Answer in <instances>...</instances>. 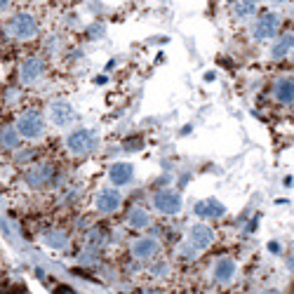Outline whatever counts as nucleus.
Instances as JSON below:
<instances>
[{"instance_id": "nucleus-1", "label": "nucleus", "mask_w": 294, "mask_h": 294, "mask_svg": "<svg viewBox=\"0 0 294 294\" xmlns=\"http://www.w3.org/2000/svg\"><path fill=\"white\" fill-rule=\"evenodd\" d=\"M5 33L14 40H31L38 35V19L29 10L14 12L10 19L5 21Z\"/></svg>"}, {"instance_id": "nucleus-2", "label": "nucleus", "mask_w": 294, "mask_h": 294, "mask_svg": "<svg viewBox=\"0 0 294 294\" xmlns=\"http://www.w3.org/2000/svg\"><path fill=\"white\" fill-rule=\"evenodd\" d=\"M64 146L66 151L71 153V156H87V153H92L97 146H99V132L97 130H90V127H78L73 130L66 141H64Z\"/></svg>"}, {"instance_id": "nucleus-3", "label": "nucleus", "mask_w": 294, "mask_h": 294, "mask_svg": "<svg viewBox=\"0 0 294 294\" xmlns=\"http://www.w3.org/2000/svg\"><path fill=\"white\" fill-rule=\"evenodd\" d=\"M14 127H17V132L21 134V139H40L45 134V118H42L40 111L26 108L24 113H19Z\"/></svg>"}, {"instance_id": "nucleus-4", "label": "nucleus", "mask_w": 294, "mask_h": 294, "mask_svg": "<svg viewBox=\"0 0 294 294\" xmlns=\"http://www.w3.org/2000/svg\"><path fill=\"white\" fill-rule=\"evenodd\" d=\"M24 181H26V186H31V189H35V191L45 189L50 181H54V165L47 163V160L33 163L31 167L24 172Z\"/></svg>"}, {"instance_id": "nucleus-5", "label": "nucleus", "mask_w": 294, "mask_h": 294, "mask_svg": "<svg viewBox=\"0 0 294 294\" xmlns=\"http://www.w3.org/2000/svg\"><path fill=\"white\" fill-rule=\"evenodd\" d=\"M153 207L163 214H179L184 207L181 193L174 189H160L153 193Z\"/></svg>"}, {"instance_id": "nucleus-6", "label": "nucleus", "mask_w": 294, "mask_h": 294, "mask_svg": "<svg viewBox=\"0 0 294 294\" xmlns=\"http://www.w3.org/2000/svg\"><path fill=\"white\" fill-rule=\"evenodd\" d=\"M45 68H47V64H45V59H42L40 54L26 57V59L19 64V83L21 85H33L35 80H40L42 78Z\"/></svg>"}, {"instance_id": "nucleus-7", "label": "nucleus", "mask_w": 294, "mask_h": 294, "mask_svg": "<svg viewBox=\"0 0 294 294\" xmlns=\"http://www.w3.org/2000/svg\"><path fill=\"white\" fill-rule=\"evenodd\" d=\"M123 205V196L120 191L116 189H104L97 193V200H95V207L99 214H113L118 212V207Z\"/></svg>"}, {"instance_id": "nucleus-8", "label": "nucleus", "mask_w": 294, "mask_h": 294, "mask_svg": "<svg viewBox=\"0 0 294 294\" xmlns=\"http://www.w3.org/2000/svg\"><path fill=\"white\" fill-rule=\"evenodd\" d=\"M50 120H52L57 127H66L75 120V111L73 106L68 104L66 99H54L50 104Z\"/></svg>"}, {"instance_id": "nucleus-9", "label": "nucleus", "mask_w": 294, "mask_h": 294, "mask_svg": "<svg viewBox=\"0 0 294 294\" xmlns=\"http://www.w3.org/2000/svg\"><path fill=\"white\" fill-rule=\"evenodd\" d=\"M275 31H278V17L273 12H261L257 24H254V38L266 40V38H273Z\"/></svg>"}, {"instance_id": "nucleus-10", "label": "nucleus", "mask_w": 294, "mask_h": 294, "mask_svg": "<svg viewBox=\"0 0 294 294\" xmlns=\"http://www.w3.org/2000/svg\"><path fill=\"white\" fill-rule=\"evenodd\" d=\"M134 177V165L132 163H113L108 169V181L113 186H127Z\"/></svg>"}, {"instance_id": "nucleus-11", "label": "nucleus", "mask_w": 294, "mask_h": 294, "mask_svg": "<svg viewBox=\"0 0 294 294\" xmlns=\"http://www.w3.org/2000/svg\"><path fill=\"white\" fill-rule=\"evenodd\" d=\"M158 240L156 238H151V235H141L137 240L132 242V254L137 257V259H151V257H156L158 254Z\"/></svg>"}, {"instance_id": "nucleus-12", "label": "nucleus", "mask_w": 294, "mask_h": 294, "mask_svg": "<svg viewBox=\"0 0 294 294\" xmlns=\"http://www.w3.org/2000/svg\"><path fill=\"white\" fill-rule=\"evenodd\" d=\"M189 238L196 247L205 250V247H210L212 242H214V231H212L210 226H205V224H193L189 231Z\"/></svg>"}, {"instance_id": "nucleus-13", "label": "nucleus", "mask_w": 294, "mask_h": 294, "mask_svg": "<svg viewBox=\"0 0 294 294\" xmlns=\"http://www.w3.org/2000/svg\"><path fill=\"white\" fill-rule=\"evenodd\" d=\"M212 273H214V280H217V283H231L233 275H235V261H233L231 257H219V259L214 261Z\"/></svg>"}, {"instance_id": "nucleus-14", "label": "nucleus", "mask_w": 294, "mask_h": 294, "mask_svg": "<svg viewBox=\"0 0 294 294\" xmlns=\"http://www.w3.org/2000/svg\"><path fill=\"white\" fill-rule=\"evenodd\" d=\"M196 214L198 217H202V219H219V217H224L226 214V207L221 205L219 200H205V202H198L196 205Z\"/></svg>"}, {"instance_id": "nucleus-15", "label": "nucleus", "mask_w": 294, "mask_h": 294, "mask_svg": "<svg viewBox=\"0 0 294 294\" xmlns=\"http://www.w3.org/2000/svg\"><path fill=\"white\" fill-rule=\"evenodd\" d=\"M273 97L285 106L294 104V80H287V78L278 80L273 87Z\"/></svg>"}, {"instance_id": "nucleus-16", "label": "nucleus", "mask_w": 294, "mask_h": 294, "mask_svg": "<svg viewBox=\"0 0 294 294\" xmlns=\"http://www.w3.org/2000/svg\"><path fill=\"white\" fill-rule=\"evenodd\" d=\"M148 224H151V214H148L144 207H132V210H130V214H127V226H130V229L141 231V229H146Z\"/></svg>"}, {"instance_id": "nucleus-17", "label": "nucleus", "mask_w": 294, "mask_h": 294, "mask_svg": "<svg viewBox=\"0 0 294 294\" xmlns=\"http://www.w3.org/2000/svg\"><path fill=\"white\" fill-rule=\"evenodd\" d=\"M292 50H294V33H285V35H280V40L273 45L271 57L273 59H283L285 54H290Z\"/></svg>"}, {"instance_id": "nucleus-18", "label": "nucleus", "mask_w": 294, "mask_h": 294, "mask_svg": "<svg viewBox=\"0 0 294 294\" xmlns=\"http://www.w3.org/2000/svg\"><path fill=\"white\" fill-rule=\"evenodd\" d=\"M19 139H21V134L17 132V127L14 125H2V148H7V151L19 148Z\"/></svg>"}, {"instance_id": "nucleus-19", "label": "nucleus", "mask_w": 294, "mask_h": 294, "mask_svg": "<svg viewBox=\"0 0 294 294\" xmlns=\"http://www.w3.org/2000/svg\"><path fill=\"white\" fill-rule=\"evenodd\" d=\"M42 242H45V245H50V247H57V250H59V247H66V245H68V235H66L64 231H50V233H45V235H42Z\"/></svg>"}, {"instance_id": "nucleus-20", "label": "nucleus", "mask_w": 294, "mask_h": 294, "mask_svg": "<svg viewBox=\"0 0 294 294\" xmlns=\"http://www.w3.org/2000/svg\"><path fill=\"white\" fill-rule=\"evenodd\" d=\"M257 12V0H238L235 2V14L238 17H252Z\"/></svg>"}, {"instance_id": "nucleus-21", "label": "nucleus", "mask_w": 294, "mask_h": 294, "mask_svg": "<svg viewBox=\"0 0 294 294\" xmlns=\"http://www.w3.org/2000/svg\"><path fill=\"white\" fill-rule=\"evenodd\" d=\"M87 245H90V247H99V245H104V231L95 229V231L87 233Z\"/></svg>"}, {"instance_id": "nucleus-22", "label": "nucleus", "mask_w": 294, "mask_h": 294, "mask_svg": "<svg viewBox=\"0 0 294 294\" xmlns=\"http://www.w3.org/2000/svg\"><path fill=\"white\" fill-rule=\"evenodd\" d=\"M7 7H10V0H0V10L5 12V10H7Z\"/></svg>"}, {"instance_id": "nucleus-23", "label": "nucleus", "mask_w": 294, "mask_h": 294, "mask_svg": "<svg viewBox=\"0 0 294 294\" xmlns=\"http://www.w3.org/2000/svg\"><path fill=\"white\" fill-rule=\"evenodd\" d=\"M59 294H73V290H68V287H59Z\"/></svg>"}, {"instance_id": "nucleus-24", "label": "nucleus", "mask_w": 294, "mask_h": 294, "mask_svg": "<svg viewBox=\"0 0 294 294\" xmlns=\"http://www.w3.org/2000/svg\"><path fill=\"white\" fill-rule=\"evenodd\" d=\"M268 2H285V0H268Z\"/></svg>"}]
</instances>
